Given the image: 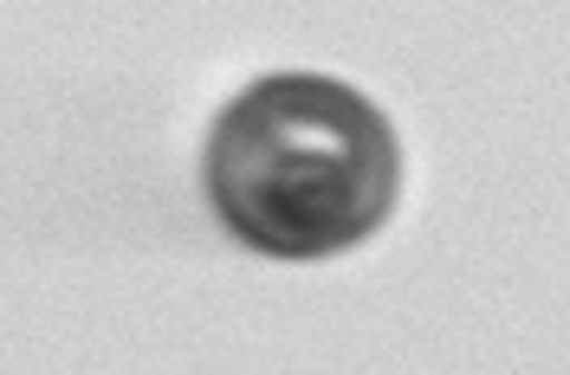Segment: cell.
<instances>
[{"instance_id": "obj_1", "label": "cell", "mask_w": 570, "mask_h": 375, "mask_svg": "<svg viewBox=\"0 0 570 375\" xmlns=\"http://www.w3.org/2000/svg\"><path fill=\"white\" fill-rule=\"evenodd\" d=\"M202 188L214 220L253 253L324 259L390 220L402 156L390 117L356 85L279 71L214 117Z\"/></svg>"}]
</instances>
